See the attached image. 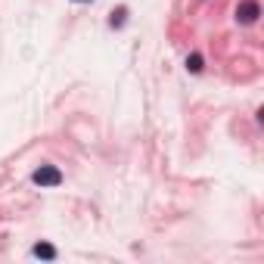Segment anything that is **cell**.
Segmentation results:
<instances>
[{
  "instance_id": "obj_3",
  "label": "cell",
  "mask_w": 264,
  "mask_h": 264,
  "mask_svg": "<svg viewBox=\"0 0 264 264\" xmlns=\"http://www.w3.org/2000/svg\"><path fill=\"white\" fill-rule=\"evenodd\" d=\"M31 255H34V258H44V261H56V249H53L50 242H38V245L31 249Z\"/></svg>"
},
{
  "instance_id": "obj_2",
  "label": "cell",
  "mask_w": 264,
  "mask_h": 264,
  "mask_svg": "<svg viewBox=\"0 0 264 264\" xmlns=\"http://www.w3.org/2000/svg\"><path fill=\"white\" fill-rule=\"evenodd\" d=\"M258 16H261L258 0H242V4L236 7V22H242V25H252V22H258Z\"/></svg>"
},
{
  "instance_id": "obj_6",
  "label": "cell",
  "mask_w": 264,
  "mask_h": 264,
  "mask_svg": "<svg viewBox=\"0 0 264 264\" xmlns=\"http://www.w3.org/2000/svg\"><path fill=\"white\" fill-rule=\"evenodd\" d=\"M75 4H91V0H75Z\"/></svg>"
},
{
  "instance_id": "obj_1",
  "label": "cell",
  "mask_w": 264,
  "mask_h": 264,
  "mask_svg": "<svg viewBox=\"0 0 264 264\" xmlns=\"http://www.w3.org/2000/svg\"><path fill=\"white\" fill-rule=\"evenodd\" d=\"M31 181L38 184L41 190H53V187H59V184H62V171H59L56 165H41L38 171L31 174Z\"/></svg>"
},
{
  "instance_id": "obj_4",
  "label": "cell",
  "mask_w": 264,
  "mask_h": 264,
  "mask_svg": "<svg viewBox=\"0 0 264 264\" xmlns=\"http://www.w3.org/2000/svg\"><path fill=\"white\" fill-rule=\"evenodd\" d=\"M187 72H193V75H199V72H202V56H199V53L187 56Z\"/></svg>"
},
{
  "instance_id": "obj_5",
  "label": "cell",
  "mask_w": 264,
  "mask_h": 264,
  "mask_svg": "<svg viewBox=\"0 0 264 264\" xmlns=\"http://www.w3.org/2000/svg\"><path fill=\"white\" fill-rule=\"evenodd\" d=\"M125 16H128V10L121 7L118 13H112V19H109V25H112V28H118V25H125Z\"/></svg>"
}]
</instances>
